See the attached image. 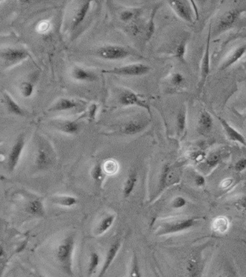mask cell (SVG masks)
<instances>
[{"label": "cell", "instance_id": "6da1fadb", "mask_svg": "<svg viewBox=\"0 0 246 277\" xmlns=\"http://www.w3.org/2000/svg\"><path fill=\"white\" fill-rule=\"evenodd\" d=\"M200 219L195 216H175L161 219L157 224L156 235H168L188 231L197 226Z\"/></svg>", "mask_w": 246, "mask_h": 277}, {"label": "cell", "instance_id": "7a4b0ae2", "mask_svg": "<svg viewBox=\"0 0 246 277\" xmlns=\"http://www.w3.org/2000/svg\"><path fill=\"white\" fill-rule=\"evenodd\" d=\"M76 237L73 234H68L62 240L56 250V258L62 271L69 276H73V258L75 251Z\"/></svg>", "mask_w": 246, "mask_h": 277}, {"label": "cell", "instance_id": "3957f363", "mask_svg": "<svg viewBox=\"0 0 246 277\" xmlns=\"http://www.w3.org/2000/svg\"><path fill=\"white\" fill-rule=\"evenodd\" d=\"M57 154L48 139L39 137L35 152L34 166L39 171L46 170L55 164Z\"/></svg>", "mask_w": 246, "mask_h": 277}, {"label": "cell", "instance_id": "277c9868", "mask_svg": "<svg viewBox=\"0 0 246 277\" xmlns=\"http://www.w3.org/2000/svg\"><path fill=\"white\" fill-rule=\"evenodd\" d=\"M95 54L101 60L106 61H119L134 55V52L126 47L116 44L101 46L95 50Z\"/></svg>", "mask_w": 246, "mask_h": 277}, {"label": "cell", "instance_id": "5b68a950", "mask_svg": "<svg viewBox=\"0 0 246 277\" xmlns=\"http://www.w3.org/2000/svg\"><path fill=\"white\" fill-rule=\"evenodd\" d=\"M150 71L151 67L148 65L136 63L116 66L112 69H103L102 73L122 77H140L147 75Z\"/></svg>", "mask_w": 246, "mask_h": 277}, {"label": "cell", "instance_id": "8992f818", "mask_svg": "<svg viewBox=\"0 0 246 277\" xmlns=\"http://www.w3.org/2000/svg\"><path fill=\"white\" fill-rule=\"evenodd\" d=\"M29 57L30 53L20 47H6L1 51V60L4 69L15 66Z\"/></svg>", "mask_w": 246, "mask_h": 277}, {"label": "cell", "instance_id": "52a82bcc", "mask_svg": "<svg viewBox=\"0 0 246 277\" xmlns=\"http://www.w3.org/2000/svg\"><path fill=\"white\" fill-rule=\"evenodd\" d=\"M245 10L246 9L237 7L224 13L217 22L216 27L214 30V36H220L222 33L229 31L236 23Z\"/></svg>", "mask_w": 246, "mask_h": 277}, {"label": "cell", "instance_id": "ba28073f", "mask_svg": "<svg viewBox=\"0 0 246 277\" xmlns=\"http://www.w3.org/2000/svg\"><path fill=\"white\" fill-rule=\"evenodd\" d=\"M25 147V136L22 134L13 144L8 154L7 160V169L9 172H13L18 167Z\"/></svg>", "mask_w": 246, "mask_h": 277}, {"label": "cell", "instance_id": "9c48e42d", "mask_svg": "<svg viewBox=\"0 0 246 277\" xmlns=\"http://www.w3.org/2000/svg\"><path fill=\"white\" fill-rule=\"evenodd\" d=\"M119 104L123 107H138L145 109L152 117L151 108L145 100L142 99L136 92L125 89L118 97Z\"/></svg>", "mask_w": 246, "mask_h": 277}, {"label": "cell", "instance_id": "30bf717a", "mask_svg": "<svg viewBox=\"0 0 246 277\" xmlns=\"http://www.w3.org/2000/svg\"><path fill=\"white\" fill-rule=\"evenodd\" d=\"M150 122L144 119H132L119 127L116 133L122 135L133 136L145 131Z\"/></svg>", "mask_w": 246, "mask_h": 277}, {"label": "cell", "instance_id": "8fae6325", "mask_svg": "<svg viewBox=\"0 0 246 277\" xmlns=\"http://www.w3.org/2000/svg\"><path fill=\"white\" fill-rule=\"evenodd\" d=\"M51 122L52 127L63 134L74 136L78 134L81 131L82 125L77 120L56 119Z\"/></svg>", "mask_w": 246, "mask_h": 277}, {"label": "cell", "instance_id": "7c38bea8", "mask_svg": "<svg viewBox=\"0 0 246 277\" xmlns=\"http://www.w3.org/2000/svg\"><path fill=\"white\" fill-rule=\"evenodd\" d=\"M211 29H212V24L209 25L207 42H206V48H205L204 54H203L202 61H201V80L199 83V91H201V89L203 88L205 83H206V79H207L209 72H210Z\"/></svg>", "mask_w": 246, "mask_h": 277}, {"label": "cell", "instance_id": "4fadbf2b", "mask_svg": "<svg viewBox=\"0 0 246 277\" xmlns=\"http://www.w3.org/2000/svg\"><path fill=\"white\" fill-rule=\"evenodd\" d=\"M168 4L180 19L190 23L194 22V13H193L191 5L190 4L191 1L189 2L187 1H168Z\"/></svg>", "mask_w": 246, "mask_h": 277}, {"label": "cell", "instance_id": "5bb4252c", "mask_svg": "<svg viewBox=\"0 0 246 277\" xmlns=\"http://www.w3.org/2000/svg\"><path fill=\"white\" fill-rule=\"evenodd\" d=\"M227 154L224 149H219L211 152L200 164V169L204 172H209L215 169L226 157Z\"/></svg>", "mask_w": 246, "mask_h": 277}, {"label": "cell", "instance_id": "9a60e30c", "mask_svg": "<svg viewBox=\"0 0 246 277\" xmlns=\"http://www.w3.org/2000/svg\"><path fill=\"white\" fill-rule=\"evenodd\" d=\"M70 75L74 80L80 83H93L98 80V75L95 72L77 65L73 66Z\"/></svg>", "mask_w": 246, "mask_h": 277}, {"label": "cell", "instance_id": "2e32d148", "mask_svg": "<svg viewBox=\"0 0 246 277\" xmlns=\"http://www.w3.org/2000/svg\"><path fill=\"white\" fill-rule=\"evenodd\" d=\"M121 247V240L120 239H117L112 243V246L109 247V250H108L107 253H106L104 263L102 265L101 271H100L99 274H98L97 277H103L105 276L106 272L109 270L110 266H112V263L116 259Z\"/></svg>", "mask_w": 246, "mask_h": 277}, {"label": "cell", "instance_id": "e0dca14e", "mask_svg": "<svg viewBox=\"0 0 246 277\" xmlns=\"http://www.w3.org/2000/svg\"><path fill=\"white\" fill-rule=\"evenodd\" d=\"M82 107V103L72 98H62L56 101L49 108L48 112L69 111Z\"/></svg>", "mask_w": 246, "mask_h": 277}, {"label": "cell", "instance_id": "ac0fdd59", "mask_svg": "<svg viewBox=\"0 0 246 277\" xmlns=\"http://www.w3.org/2000/svg\"><path fill=\"white\" fill-rule=\"evenodd\" d=\"M213 115L216 116L217 119H218L219 122L221 124L222 127H223V129H224L227 138L232 141V142H238V143L241 144V145L246 146V139L239 131H237L234 127L230 125V124H229L227 121L224 120L223 118L217 116L215 113H213Z\"/></svg>", "mask_w": 246, "mask_h": 277}, {"label": "cell", "instance_id": "d6986e66", "mask_svg": "<svg viewBox=\"0 0 246 277\" xmlns=\"http://www.w3.org/2000/svg\"><path fill=\"white\" fill-rule=\"evenodd\" d=\"M91 3L92 2L89 1H83L74 12L72 21H71V29H72V31L77 29L84 22L89 10H90Z\"/></svg>", "mask_w": 246, "mask_h": 277}, {"label": "cell", "instance_id": "ffe728a7", "mask_svg": "<svg viewBox=\"0 0 246 277\" xmlns=\"http://www.w3.org/2000/svg\"><path fill=\"white\" fill-rule=\"evenodd\" d=\"M213 126L214 120L212 115L206 110H202L200 113L197 124L199 132L203 135H207L212 131Z\"/></svg>", "mask_w": 246, "mask_h": 277}, {"label": "cell", "instance_id": "44dd1931", "mask_svg": "<svg viewBox=\"0 0 246 277\" xmlns=\"http://www.w3.org/2000/svg\"><path fill=\"white\" fill-rule=\"evenodd\" d=\"M3 103L7 111L11 114L16 116L23 117L25 116V111L23 108H21V106L13 99V97L10 96L7 92H3Z\"/></svg>", "mask_w": 246, "mask_h": 277}, {"label": "cell", "instance_id": "7402d4cb", "mask_svg": "<svg viewBox=\"0 0 246 277\" xmlns=\"http://www.w3.org/2000/svg\"><path fill=\"white\" fill-rule=\"evenodd\" d=\"M138 182V174L136 170H132L129 172L124 185H123V196L125 199H128L135 190Z\"/></svg>", "mask_w": 246, "mask_h": 277}, {"label": "cell", "instance_id": "603a6c76", "mask_svg": "<svg viewBox=\"0 0 246 277\" xmlns=\"http://www.w3.org/2000/svg\"><path fill=\"white\" fill-rule=\"evenodd\" d=\"M25 211L30 215L39 217H42L45 214L44 203L39 199H32L28 201L25 207Z\"/></svg>", "mask_w": 246, "mask_h": 277}, {"label": "cell", "instance_id": "cb8c5ba5", "mask_svg": "<svg viewBox=\"0 0 246 277\" xmlns=\"http://www.w3.org/2000/svg\"><path fill=\"white\" fill-rule=\"evenodd\" d=\"M50 201L56 205L60 206L66 208H71L78 204L77 197L71 195H57L51 196Z\"/></svg>", "mask_w": 246, "mask_h": 277}, {"label": "cell", "instance_id": "d4e9b609", "mask_svg": "<svg viewBox=\"0 0 246 277\" xmlns=\"http://www.w3.org/2000/svg\"><path fill=\"white\" fill-rule=\"evenodd\" d=\"M246 52V46H242L237 48L226 59L225 61H224V63L220 66V70H225L227 68L230 67L232 65L235 64V63H237L240 60L242 59V57H244Z\"/></svg>", "mask_w": 246, "mask_h": 277}, {"label": "cell", "instance_id": "484cf974", "mask_svg": "<svg viewBox=\"0 0 246 277\" xmlns=\"http://www.w3.org/2000/svg\"><path fill=\"white\" fill-rule=\"evenodd\" d=\"M116 220V215L113 214H108L100 221L95 230V234L96 236L103 235L105 233L113 226Z\"/></svg>", "mask_w": 246, "mask_h": 277}, {"label": "cell", "instance_id": "4316f807", "mask_svg": "<svg viewBox=\"0 0 246 277\" xmlns=\"http://www.w3.org/2000/svg\"><path fill=\"white\" fill-rule=\"evenodd\" d=\"M106 175L103 165L100 163H96L91 170V178L98 187H101L103 184Z\"/></svg>", "mask_w": 246, "mask_h": 277}, {"label": "cell", "instance_id": "83f0119b", "mask_svg": "<svg viewBox=\"0 0 246 277\" xmlns=\"http://www.w3.org/2000/svg\"><path fill=\"white\" fill-rule=\"evenodd\" d=\"M186 123H187V111L185 107H183L176 116V129L179 136H182L186 130Z\"/></svg>", "mask_w": 246, "mask_h": 277}, {"label": "cell", "instance_id": "f1b7e54d", "mask_svg": "<svg viewBox=\"0 0 246 277\" xmlns=\"http://www.w3.org/2000/svg\"><path fill=\"white\" fill-rule=\"evenodd\" d=\"M159 5H156L152 10L151 14H150V19L147 22V26H146L145 37L146 40L150 41L154 35L156 31V23H155V18L158 11Z\"/></svg>", "mask_w": 246, "mask_h": 277}, {"label": "cell", "instance_id": "f546056e", "mask_svg": "<svg viewBox=\"0 0 246 277\" xmlns=\"http://www.w3.org/2000/svg\"><path fill=\"white\" fill-rule=\"evenodd\" d=\"M101 258L97 252H92L89 256V263H88V277H92L96 272L100 265Z\"/></svg>", "mask_w": 246, "mask_h": 277}, {"label": "cell", "instance_id": "4dcf8cb0", "mask_svg": "<svg viewBox=\"0 0 246 277\" xmlns=\"http://www.w3.org/2000/svg\"><path fill=\"white\" fill-rule=\"evenodd\" d=\"M187 39H183L176 46L174 51L175 58L181 62H185L186 48H187Z\"/></svg>", "mask_w": 246, "mask_h": 277}, {"label": "cell", "instance_id": "1f68e13d", "mask_svg": "<svg viewBox=\"0 0 246 277\" xmlns=\"http://www.w3.org/2000/svg\"><path fill=\"white\" fill-rule=\"evenodd\" d=\"M35 90V85L32 82L24 81L20 86V91L23 98H28L32 96Z\"/></svg>", "mask_w": 246, "mask_h": 277}, {"label": "cell", "instance_id": "d6a6232c", "mask_svg": "<svg viewBox=\"0 0 246 277\" xmlns=\"http://www.w3.org/2000/svg\"><path fill=\"white\" fill-rule=\"evenodd\" d=\"M129 277H142L139 261H138L136 254H134L132 257L130 272H129Z\"/></svg>", "mask_w": 246, "mask_h": 277}, {"label": "cell", "instance_id": "836d02e7", "mask_svg": "<svg viewBox=\"0 0 246 277\" xmlns=\"http://www.w3.org/2000/svg\"><path fill=\"white\" fill-rule=\"evenodd\" d=\"M103 168H104L106 174H115L118 169V164L114 160H108L106 163L103 164Z\"/></svg>", "mask_w": 246, "mask_h": 277}, {"label": "cell", "instance_id": "e575fe53", "mask_svg": "<svg viewBox=\"0 0 246 277\" xmlns=\"http://www.w3.org/2000/svg\"><path fill=\"white\" fill-rule=\"evenodd\" d=\"M136 16V12L132 10H124L120 14V18L124 22H128L132 21Z\"/></svg>", "mask_w": 246, "mask_h": 277}, {"label": "cell", "instance_id": "d590c367", "mask_svg": "<svg viewBox=\"0 0 246 277\" xmlns=\"http://www.w3.org/2000/svg\"><path fill=\"white\" fill-rule=\"evenodd\" d=\"M186 199L182 197V196H177V197L175 198L174 200L171 202V207L174 209H176V210H179V209L183 208L186 206Z\"/></svg>", "mask_w": 246, "mask_h": 277}, {"label": "cell", "instance_id": "8d00e7d4", "mask_svg": "<svg viewBox=\"0 0 246 277\" xmlns=\"http://www.w3.org/2000/svg\"><path fill=\"white\" fill-rule=\"evenodd\" d=\"M183 81H184V77L182 74L179 73V72L175 73L171 77V83L175 86L180 85L183 83Z\"/></svg>", "mask_w": 246, "mask_h": 277}, {"label": "cell", "instance_id": "74e56055", "mask_svg": "<svg viewBox=\"0 0 246 277\" xmlns=\"http://www.w3.org/2000/svg\"><path fill=\"white\" fill-rule=\"evenodd\" d=\"M235 169L238 171H242L246 169V159L243 158L238 160L235 166Z\"/></svg>", "mask_w": 246, "mask_h": 277}, {"label": "cell", "instance_id": "f35d334b", "mask_svg": "<svg viewBox=\"0 0 246 277\" xmlns=\"http://www.w3.org/2000/svg\"><path fill=\"white\" fill-rule=\"evenodd\" d=\"M205 181L204 178L202 176V175H197V177L195 178V184H197V186H204Z\"/></svg>", "mask_w": 246, "mask_h": 277}, {"label": "cell", "instance_id": "ab89813d", "mask_svg": "<svg viewBox=\"0 0 246 277\" xmlns=\"http://www.w3.org/2000/svg\"><path fill=\"white\" fill-rule=\"evenodd\" d=\"M36 277H46L44 276V275H38L37 276H36Z\"/></svg>", "mask_w": 246, "mask_h": 277}]
</instances>
